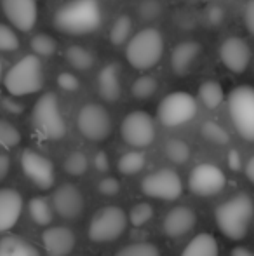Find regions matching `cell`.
<instances>
[{
  "label": "cell",
  "instance_id": "obj_12",
  "mask_svg": "<svg viewBox=\"0 0 254 256\" xmlns=\"http://www.w3.org/2000/svg\"><path fill=\"white\" fill-rule=\"evenodd\" d=\"M225 172L214 164H199L188 176V190L197 197L218 196L225 188Z\"/></svg>",
  "mask_w": 254,
  "mask_h": 256
},
{
  "label": "cell",
  "instance_id": "obj_48",
  "mask_svg": "<svg viewBox=\"0 0 254 256\" xmlns=\"http://www.w3.org/2000/svg\"><path fill=\"white\" fill-rule=\"evenodd\" d=\"M232 256H254V253L251 250H248V248H234Z\"/></svg>",
  "mask_w": 254,
  "mask_h": 256
},
{
  "label": "cell",
  "instance_id": "obj_5",
  "mask_svg": "<svg viewBox=\"0 0 254 256\" xmlns=\"http://www.w3.org/2000/svg\"><path fill=\"white\" fill-rule=\"evenodd\" d=\"M33 128L42 138L51 140H61L66 134V122L63 118L61 108H59L58 96L54 92H45L37 100L31 114Z\"/></svg>",
  "mask_w": 254,
  "mask_h": 256
},
{
  "label": "cell",
  "instance_id": "obj_29",
  "mask_svg": "<svg viewBox=\"0 0 254 256\" xmlns=\"http://www.w3.org/2000/svg\"><path fill=\"white\" fill-rule=\"evenodd\" d=\"M200 132H202L204 140H207V142L213 143V145L225 146L230 143V134L227 132V129L214 120L204 122L202 128H200Z\"/></svg>",
  "mask_w": 254,
  "mask_h": 256
},
{
  "label": "cell",
  "instance_id": "obj_18",
  "mask_svg": "<svg viewBox=\"0 0 254 256\" xmlns=\"http://www.w3.org/2000/svg\"><path fill=\"white\" fill-rule=\"evenodd\" d=\"M23 197L14 188H0V232H9L19 222Z\"/></svg>",
  "mask_w": 254,
  "mask_h": 256
},
{
  "label": "cell",
  "instance_id": "obj_24",
  "mask_svg": "<svg viewBox=\"0 0 254 256\" xmlns=\"http://www.w3.org/2000/svg\"><path fill=\"white\" fill-rule=\"evenodd\" d=\"M197 98H199L200 104L207 110H216L225 100V91L221 88L220 82L216 80H206L199 86L197 91Z\"/></svg>",
  "mask_w": 254,
  "mask_h": 256
},
{
  "label": "cell",
  "instance_id": "obj_46",
  "mask_svg": "<svg viewBox=\"0 0 254 256\" xmlns=\"http://www.w3.org/2000/svg\"><path fill=\"white\" fill-rule=\"evenodd\" d=\"M244 172H246V178L254 185V155L248 160V164H246V168H244Z\"/></svg>",
  "mask_w": 254,
  "mask_h": 256
},
{
  "label": "cell",
  "instance_id": "obj_16",
  "mask_svg": "<svg viewBox=\"0 0 254 256\" xmlns=\"http://www.w3.org/2000/svg\"><path fill=\"white\" fill-rule=\"evenodd\" d=\"M85 200L82 192L71 183L58 186L52 196V211H56L63 220H77L82 216Z\"/></svg>",
  "mask_w": 254,
  "mask_h": 256
},
{
  "label": "cell",
  "instance_id": "obj_14",
  "mask_svg": "<svg viewBox=\"0 0 254 256\" xmlns=\"http://www.w3.org/2000/svg\"><path fill=\"white\" fill-rule=\"evenodd\" d=\"M220 60L232 74H244L251 63V48L241 37H228L220 46Z\"/></svg>",
  "mask_w": 254,
  "mask_h": 256
},
{
  "label": "cell",
  "instance_id": "obj_42",
  "mask_svg": "<svg viewBox=\"0 0 254 256\" xmlns=\"http://www.w3.org/2000/svg\"><path fill=\"white\" fill-rule=\"evenodd\" d=\"M94 168L98 169L99 172H106L110 169V158L106 152H98L94 155Z\"/></svg>",
  "mask_w": 254,
  "mask_h": 256
},
{
  "label": "cell",
  "instance_id": "obj_22",
  "mask_svg": "<svg viewBox=\"0 0 254 256\" xmlns=\"http://www.w3.org/2000/svg\"><path fill=\"white\" fill-rule=\"evenodd\" d=\"M0 256H40V253L23 237L7 236L0 240Z\"/></svg>",
  "mask_w": 254,
  "mask_h": 256
},
{
  "label": "cell",
  "instance_id": "obj_47",
  "mask_svg": "<svg viewBox=\"0 0 254 256\" xmlns=\"http://www.w3.org/2000/svg\"><path fill=\"white\" fill-rule=\"evenodd\" d=\"M3 106H5L9 112H12V114H21V112H23V106H21V104L12 103L10 100H3Z\"/></svg>",
  "mask_w": 254,
  "mask_h": 256
},
{
  "label": "cell",
  "instance_id": "obj_45",
  "mask_svg": "<svg viewBox=\"0 0 254 256\" xmlns=\"http://www.w3.org/2000/svg\"><path fill=\"white\" fill-rule=\"evenodd\" d=\"M207 16H209L211 24H218L221 20H223V12H221L220 7H211V9L207 10Z\"/></svg>",
  "mask_w": 254,
  "mask_h": 256
},
{
  "label": "cell",
  "instance_id": "obj_49",
  "mask_svg": "<svg viewBox=\"0 0 254 256\" xmlns=\"http://www.w3.org/2000/svg\"><path fill=\"white\" fill-rule=\"evenodd\" d=\"M3 80V63H2V60H0V82Z\"/></svg>",
  "mask_w": 254,
  "mask_h": 256
},
{
  "label": "cell",
  "instance_id": "obj_4",
  "mask_svg": "<svg viewBox=\"0 0 254 256\" xmlns=\"http://www.w3.org/2000/svg\"><path fill=\"white\" fill-rule=\"evenodd\" d=\"M164 37L157 28H145L131 37L126 44V58L136 70H150L164 54Z\"/></svg>",
  "mask_w": 254,
  "mask_h": 256
},
{
  "label": "cell",
  "instance_id": "obj_9",
  "mask_svg": "<svg viewBox=\"0 0 254 256\" xmlns=\"http://www.w3.org/2000/svg\"><path fill=\"white\" fill-rule=\"evenodd\" d=\"M77 128L89 142H103L112 134V117L105 106L98 103H87L78 112Z\"/></svg>",
  "mask_w": 254,
  "mask_h": 256
},
{
  "label": "cell",
  "instance_id": "obj_28",
  "mask_svg": "<svg viewBox=\"0 0 254 256\" xmlns=\"http://www.w3.org/2000/svg\"><path fill=\"white\" fill-rule=\"evenodd\" d=\"M145 166H146V157L139 150H131V152L124 154L119 158V171L124 176L138 174Z\"/></svg>",
  "mask_w": 254,
  "mask_h": 256
},
{
  "label": "cell",
  "instance_id": "obj_17",
  "mask_svg": "<svg viewBox=\"0 0 254 256\" xmlns=\"http://www.w3.org/2000/svg\"><path fill=\"white\" fill-rule=\"evenodd\" d=\"M42 244L49 256H68L75 250L77 237L66 226H51L42 234Z\"/></svg>",
  "mask_w": 254,
  "mask_h": 256
},
{
  "label": "cell",
  "instance_id": "obj_38",
  "mask_svg": "<svg viewBox=\"0 0 254 256\" xmlns=\"http://www.w3.org/2000/svg\"><path fill=\"white\" fill-rule=\"evenodd\" d=\"M58 86L66 92H75L80 88V80H78L77 75L71 74V72H63V74L58 75Z\"/></svg>",
  "mask_w": 254,
  "mask_h": 256
},
{
  "label": "cell",
  "instance_id": "obj_40",
  "mask_svg": "<svg viewBox=\"0 0 254 256\" xmlns=\"http://www.w3.org/2000/svg\"><path fill=\"white\" fill-rule=\"evenodd\" d=\"M244 24L254 37V0H248L244 6Z\"/></svg>",
  "mask_w": 254,
  "mask_h": 256
},
{
  "label": "cell",
  "instance_id": "obj_43",
  "mask_svg": "<svg viewBox=\"0 0 254 256\" xmlns=\"http://www.w3.org/2000/svg\"><path fill=\"white\" fill-rule=\"evenodd\" d=\"M227 162H228V168H230L232 171L239 172L242 169V157H241V154H239L237 150H230V152H228Z\"/></svg>",
  "mask_w": 254,
  "mask_h": 256
},
{
  "label": "cell",
  "instance_id": "obj_19",
  "mask_svg": "<svg viewBox=\"0 0 254 256\" xmlns=\"http://www.w3.org/2000/svg\"><path fill=\"white\" fill-rule=\"evenodd\" d=\"M195 223L197 216L193 212V209L187 208V206H178V208L171 209L166 218H164V234L167 237L178 239V237L187 236L195 226Z\"/></svg>",
  "mask_w": 254,
  "mask_h": 256
},
{
  "label": "cell",
  "instance_id": "obj_41",
  "mask_svg": "<svg viewBox=\"0 0 254 256\" xmlns=\"http://www.w3.org/2000/svg\"><path fill=\"white\" fill-rule=\"evenodd\" d=\"M139 14H141L143 18H146V20H153V18H157L160 14L159 4H155V2H145L141 6V10H139Z\"/></svg>",
  "mask_w": 254,
  "mask_h": 256
},
{
  "label": "cell",
  "instance_id": "obj_20",
  "mask_svg": "<svg viewBox=\"0 0 254 256\" xmlns=\"http://www.w3.org/2000/svg\"><path fill=\"white\" fill-rule=\"evenodd\" d=\"M200 54H202V46L199 42H181L171 52V70L176 75H187Z\"/></svg>",
  "mask_w": 254,
  "mask_h": 256
},
{
  "label": "cell",
  "instance_id": "obj_35",
  "mask_svg": "<svg viewBox=\"0 0 254 256\" xmlns=\"http://www.w3.org/2000/svg\"><path fill=\"white\" fill-rule=\"evenodd\" d=\"M153 218V208L148 202H139L131 209L127 220L132 226H143Z\"/></svg>",
  "mask_w": 254,
  "mask_h": 256
},
{
  "label": "cell",
  "instance_id": "obj_25",
  "mask_svg": "<svg viewBox=\"0 0 254 256\" xmlns=\"http://www.w3.org/2000/svg\"><path fill=\"white\" fill-rule=\"evenodd\" d=\"M28 212H30V218L33 220L37 225L47 226L52 223V206L47 202L45 197H33V199L28 202Z\"/></svg>",
  "mask_w": 254,
  "mask_h": 256
},
{
  "label": "cell",
  "instance_id": "obj_37",
  "mask_svg": "<svg viewBox=\"0 0 254 256\" xmlns=\"http://www.w3.org/2000/svg\"><path fill=\"white\" fill-rule=\"evenodd\" d=\"M19 49V38L16 32L7 24L0 23V52H14Z\"/></svg>",
  "mask_w": 254,
  "mask_h": 256
},
{
  "label": "cell",
  "instance_id": "obj_34",
  "mask_svg": "<svg viewBox=\"0 0 254 256\" xmlns=\"http://www.w3.org/2000/svg\"><path fill=\"white\" fill-rule=\"evenodd\" d=\"M21 143V132L16 126L0 118V146L3 148H14Z\"/></svg>",
  "mask_w": 254,
  "mask_h": 256
},
{
  "label": "cell",
  "instance_id": "obj_39",
  "mask_svg": "<svg viewBox=\"0 0 254 256\" xmlns=\"http://www.w3.org/2000/svg\"><path fill=\"white\" fill-rule=\"evenodd\" d=\"M98 192L103 194V196H117L120 192V183L119 180L115 178H103L101 182L98 183Z\"/></svg>",
  "mask_w": 254,
  "mask_h": 256
},
{
  "label": "cell",
  "instance_id": "obj_11",
  "mask_svg": "<svg viewBox=\"0 0 254 256\" xmlns=\"http://www.w3.org/2000/svg\"><path fill=\"white\" fill-rule=\"evenodd\" d=\"M141 192L152 199L176 200L183 194V182L176 171L164 168L143 178Z\"/></svg>",
  "mask_w": 254,
  "mask_h": 256
},
{
  "label": "cell",
  "instance_id": "obj_3",
  "mask_svg": "<svg viewBox=\"0 0 254 256\" xmlns=\"http://www.w3.org/2000/svg\"><path fill=\"white\" fill-rule=\"evenodd\" d=\"M3 88L12 98L35 94L44 88V66L35 54L21 58L3 75Z\"/></svg>",
  "mask_w": 254,
  "mask_h": 256
},
{
  "label": "cell",
  "instance_id": "obj_8",
  "mask_svg": "<svg viewBox=\"0 0 254 256\" xmlns=\"http://www.w3.org/2000/svg\"><path fill=\"white\" fill-rule=\"evenodd\" d=\"M197 100L185 91H176L167 94L160 102L157 108V117L159 122L166 128H180L188 124L197 115Z\"/></svg>",
  "mask_w": 254,
  "mask_h": 256
},
{
  "label": "cell",
  "instance_id": "obj_7",
  "mask_svg": "<svg viewBox=\"0 0 254 256\" xmlns=\"http://www.w3.org/2000/svg\"><path fill=\"white\" fill-rule=\"evenodd\" d=\"M127 225V212L124 209L117 208V206H106L92 216L87 236L96 244L113 242L126 232Z\"/></svg>",
  "mask_w": 254,
  "mask_h": 256
},
{
  "label": "cell",
  "instance_id": "obj_44",
  "mask_svg": "<svg viewBox=\"0 0 254 256\" xmlns=\"http://www.w3.org/2000/svg\"><path fill=\"white\" fill-rule=\"evenodd\" d=\"M9 171H10V158L9 155L5 154H0V182L9 176Z\"/></svg>",
  "mask_w": 254,
  "mask_h": 256
},
{
  "label": "cell",
  "instance_id": "obj_36",
  "mask_svg": "<svg viewBox=\"0 0 254 256\" xmlns=\"http://www.w3.org/2000/svg\"><path fill=\"white\" fill-rule=\"evenodd\" d=\"M115 256H160V251L155 244L150 242H136L122 248Z\"/></svg>",
  "mask_w": 254,
  "mask_h": 256
},
{
  "label": "cell",
  "instance_id": "obj_23",
  "mask_svg": "<svg viewBox=\"0 0 254 256\" xmlns=\"http://www.w3.org/2000/svg\"><path fill=\"white\" fill-rule=\"evenodd\" d=\"M218 254H220L218 242L209 234H199V236H195L187 244V248L181 251V256H218Z\"/></svg>",
  "mask_w": 254,
  "mask_h": 256
},
{
  "label": "cell",
  "instance_id": "obj_1",
  "mask_svg": "<svg viewBox=\"0 0 254 256\" xmlns=\"http://www.w3.org/2000/svg\"><path fill=\"white\" fill-rule=\"evenodd\" d=\"M54 26L68 35H87L103 23L99 0H68L54 14Z\"/></svg>",
  "mask_w": 254,
  "mask_h": 256
},
{
  "label": "cell",
  "instance_id": "obj_6",
  "mask_svg": "<svg viewBox=\"0 0 254 256\" xmlns=\"http://www.w3.org/2000/svg\"><path fill=\"white\" fill-rule=\"evenodd\" d=\"M228 114L237 132L248 142H254V88L239 86L228 94Z\"/></svg>",
  "mask_w": 254,
  "mask_h": 256
},
{
  "label": "cell",
  "instance_id": "obj_27",
  "mask_svg": "<svg viewBox=\"0 0 254 256\" xmlns=\"http://www.w3.org/2000/svg\"><path fill=\"white\" fill-rule=\"evenodd\" d=\"M132 37V20L129 16H119L110 28V42L113 46H126Z\"/></svg>",
  "mask_w": 254,
  "mask_h": 256
},
{
  "label": "cell",
  "instance_id": "obj_15",
  "mask_svg": "<svg viewBox=\"0 0 254 256\" xmlns=\"http://www.w3.org/2000/svg\"><path fill=\"white\" fill-rule=\"evenodd\" d=\"M2 9L9 23L19 32H31L38 20L37 0H2Z\"/></svg>",
  "mask_w": 254,
  "mask_h": 256
},
{
  "label": "cell",
  "instance_id": "obj_13",
  "mask_svg": "<svg viewBox=\"0 0 254 256\" xmlns=\"http://www.w3.org/2000/svg\"><path fill=\"white\" fill-rule=\"evenodd\" d=\"M21 169H23V174L40 190L52 188L56 182L54 164L45 155L35 150H24L21 154Z\"/></svg>",
  "mask_w": 254,
  "mask_h": 256
},
{
  "label": "cell",
  "instance_id": "obj_33",
  "mask_svg": "<svg viewBox=\"0 0 254 256\" xmlns=\"http://www.w3.org/2000/svg\"><path fill=\"white\" fill-rule=\"evenodd\" d=\"M89 169V158L85 154L82 152H71L64 160V171L68 172L70 176H84Z\"/></svg>",
  "mask_w": 254,
  "mask_h": 256
},
{
  "label": "cell",
  "instance_id": "obj_10",
  "mask_svg": "<svg viewBox=\"0 0 254 256\" xmlns=\"http://www.w3.org/2000/svg\"><path fill=\"white\" fill-rule=\"evenodd\" d=\"M120 134L124 142L132 148H146L155 140V120L146 112H131L120 124Z\"/></svg>",
  "mask_w": 254,
  "mask_h": 256
},
{
  "label": "cell",
  "instance_id": "obj_21",
  "mask_svg": "<svg viewBox=\"0 0 254 256\" xmlns=\"http://www.w3.org/2000/svg\"><path fill=\"white\" fill-rule=\"evenodd\" d=\"M98 92L106 103H115L120 98V68L115 63H108L98 74Z\"/></svg>",
  "mask_w": 254,
  "mask_h": 256
},
{
  "label": "cell",
  "instance_id": "obj_26",
  "mask_svg": "<svg viewBox=\"0 0 254 256\" xmlns=\"http://www.w3.org/2000/svg\"><path fill=\"white\" fill-rule=\"evenodd\" d=\"M64 58H66L68 64L71 68L78 72H85L91 70L92 64H94V56L89 49L82 48V46H70L64 52Z\"/></svg>",
  "mask_w": 254,
  "mask_h": 256
},
{
  "label": "cell",
  "instance_id": "obj_30",
  "mask_svg": "<svg viewBox=\"0 0 254 256\" xmlns=\"http://www.w3.org/2000/svg\"><path fill=\"white\" fill-rule=\"evenodd\" d=\"M159 91V82L152 75H141L132 84V96L136 100H150Z\"/></svg>",
  "mask_w": 254,
  "mask_h": 256
},
{
  "label": "cell",
  "instance_id": "obj_32",
  "mask_svg": "<svg viewBox=\"0 0 254 256\" xmlns=\"http://www.w3.org/2000/svg\"><path fill=\"white\" fill-rule=\"evenodd\" d=\"M30 48L37 58H51L52 54L58 51V44H56V40L47 34L35 35L30 42Z\"/></svg>",
  "mask_w": 254,
  "mask_h": 256
},
{
  "label": "cell",
  "instance_id": "obj_31",
  "mask_svg": "<svg viewBox=\"0 0 254 256\" xmlns=\"http://www.w3.org/2000/svg\"><path fill=\"white\" fill-rule=\"evenodd\" d=\"M166 155L173 164L183 166L190 158V146L183 140H169L166 143Z\"/></svg>",
  "mask_w": 254,
  "mask_h": 256
},
{
  "label": "cell",
  "instance_id": "obj_2",
  "mask_svg": "<svg viewBox=\"0 0 254 256\" xmlns=\"http://www.w3.org/2000/svg\"><path fill=\"white\" fill-rule=\"evenodd\" d=\"M254 216V202L248 194H237L218 206L214 220L227 239L241 240L246 237Z\"/></svg>",
  "mask_w": 254,
  "mask_h": 256
}]
</instances>
